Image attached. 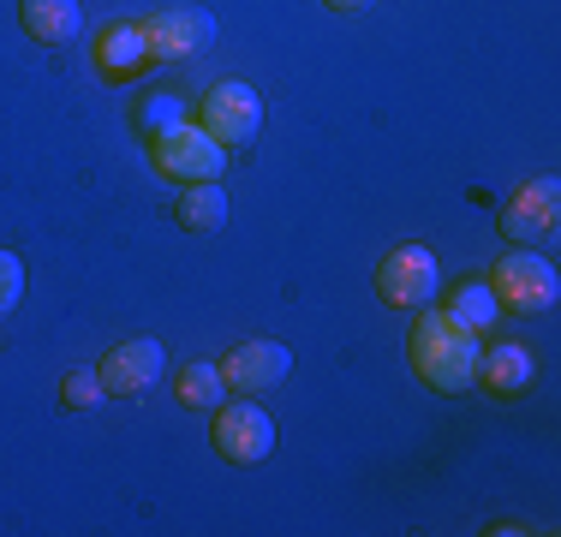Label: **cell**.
Masks as SVG:
<instances>
[{"label":"cell","instance_id":"cell-1","mask_svg":"<svg viewBox=\"0 0 561 537\" xmlns=\"http://www.w3.org/2000/svg\"><path fill=\"white\" fill-rule=\"evenodd\" d=\"M407 358L419 370V382H431L436 395L478 388V334L466 322H454L443 305H419V322L407 334Z\"/></svg>","mask_w":561,"mask_h":537},{"label":"cell","instance_id":"cell-2","mask_svg":"<svg viewBox=\"0 0 561 537\" xmlns=\"http://www.w3.org/2000/svg\"><path fill=\"white\" fill-rule=\"evenodd\" d=\"M490 293H496V305L502 311H519V317H538V311H550V305L561 299V281H556V263L550 258H538V251H507V258L490 268Z\"/></svg>","mask_w":561,"mask_h":537},{"label":"cell","instance_id":"cell-3","mask_svg":"<svg viewBox=\"0 0 561 537\" xmlns=\"http://www.w3.org/2000/svg\"><path fill=\"white\" fill-rule=\"evenodd\" d=\"M150 161L156 173L173 185H197V180H221L227 168V144H216L197 119H180L173 132H162V138H150Z\"/></svg>","mask_w":561,"mask_h":537},{"label":"cell","instance_id":"cell-4","mask_svg":"<svg viewBox=\"0 0 561 537\" xmlns=\"http://www.w3.org/2000/svg\"><path fill=\"white\" fill-rule=\"evenodd\" d=\"M436 293H443V268L424 245H394L382 251L377 263V299L394 305V311H419V305H436Z\"/></svg>","mask_w":561,"mask_h":537},{"label":"cell","instance_id":"cell-5","mask_svg":"<svg viewBox=\"0 0 561 537\" xmlns=\"http://www.w3.org/2000/svg\"><path fill=\"white\" fill-rule=\"evenodd\" d=\"M138 31H144L150 60H192V54L216 43V19L204 7H156L138 19Z\"/></svg>","mask_w":561,"mask_h":537},{"label":"cell","instance_id":"cell-6","mask_svg":"<svg viewBox=\"0 0 561 537\" xmlns=\"http://www.w3.org/2000/svg\"><path fill=\"white\" fill-rule=\"evenodd\" d=\"M197 126L209 132L216 144H251L263 126V96L251 84H239V78H227V84H216L204 102H197Z\"/></svg>","mask_w":561,"mask_h":537},{"label":"cell","instance_id":"cell-7","mask_svg":"<svg viewBox=\"0 0 561 537\" xmlns=\"http://www.w3.org/2000/svg\"><path fill=\"white\" fill-rule=\"evenodd\" d=\"M216 454L221 460H233V466H257V460H270V448H275V419L263 407H251V400H221L216 407Z\"/></svg>","mask_w":561,"mask_h":537},{"label":"cell","instance_id":"cell-8","mask_svg":"<svg viewBox=\"0 0 561 537\" xmlns=\"http://www.w3.org/2000/svg\"><path fill=\"white\" fill-rule=\"evenodd\" d=\"M162 341L156 334H131V341H119V346H108L102 353V365H96V376H102V395H119V400H131V395H144V388L162 376Z\"/></svg>","mask_w":561,"mask_h":537},{"label":"cell","instance_id":"cell-9","mask_svg":"<svg viewBox=\"0 0 561 537\" xmlns=\"http://www.w3.org/2000/svg\"><path fill=\"white\" fill-rule=\"evenodd\" d=\"M293 376V353L280 341H239L233 353L221 358V382L239 388V395H263V388H280Z\"/></svg>","mask_w":561,"mask_h":537},{"label":"cell","instance_id":"cell-10","mask_svg":"<svg viewBox=\"0 0 561 537\" xmlns=\"http://www.w3.org/2000/svg\"><path fill=\"white\" fill-rule=\"evenodd\" d=\"M556 215H561V185L543 173V180L519 185V192L502 204V239H550Z\"/></svg>","mask_w":561,"mask_h":537},{"label":"cell","instance_id":"cell-11","mask_svg":"<svg viewBox=\"0 0 561 537\" xmlns=\"http://www.w3.org/2000/svg\"><path fill=\"white\" fill-rule=\"evenodd\" d=\"M531 376H538V365H531V353L519 341H496L490 353H478V382L502 400H519L531 388Z\"/></svg>","mask_w":561,"mask_h":537},{"label":"cell","instance_id":"cell-12","mask_svg":"<svg viewBox=\"0 0 561 537\" xmlns=\"http://www.w3.org/2000/svg\"><path fill=\"white\" fill-rule=\"evenodd\" d=\"M144 60H150V48H144L138 19L102 24V36H96V66H102V78H131Z\"/></svg>","mask_w":561,"mask_h":537},{"label":"cell","instance_id":"cell-13","mask_svg":"<svg viewBox=\"0 0 561 537\" xmlns=\"http://www.w3.org/2000/svg\"><path fill=\"white\" fill-rule=\"evenodd\" d=\"M19 19H24V31H31L36 43H48V48L78 43V31H84L78 0H19Z\"/></svg>","mask_w":561,"mask_h":537},{"label":"cell","instance_id":"cell-14","mask_svg":"<svg viewBox=\"0 0 561 537\" xmlns=\"http://www.w3.org/2000/svg\"><path fill=\"white\" fill-rule=\"evenodd\" d=\"M173 221H180L185 233H221V227H227V192H221V180L180 185V197H173Z\"/></svg>","mask_w":561,"mask_h":537},{"label":"cell","instance_id":"cell-15","mask_svg":"<svg viewBox=\"0 0 561 537\" xmlns=\"http://www.w3.org/2000/svg\"><path fill=\"white\" fill-rule=\"evenodd\" d=\"M443 311L454 322H466L472 334H490V322L502 317V305H496V293H490V281L466 275V281H454V287L443 293Z\"/></svg>","mask_w":561,"mask_h":537},{"label":"cell","instance_id":"cell-16","mask_svg":"<svg viewBox=\"0 0 561 537\" xmlns=\"http://www.w3.org/2000/svg\"><path fill=\"white\" fill-rule=\"evenodd\" d=\"M173 395H180V407H192V412H216L227 400L221 365H185L180 382H173Z\"/></svg>","mask_w":561,"mask_h":537},{"label":"cell","instance_id":"cell-17","mask_svg":"<svg viewBox=\"0 0 561 537\" xmlns=\"http://www.w3.org/2000/svg\"><path fill=\"white\" fill-rule=\"evenodd\" d=\"M180 119H192V107H185L180 90H162V96H150L138 107V126H144V138H162V132H173Z\"/></svg>","mask_w":561,"mask_h":537},{"label":"cell","instance_id":"cell-18","mask_svg":"<svg viewBox=\"0 0 561 537\" xmlns=\"http://www.w3.org/2000/svg\"><path fill=\"white\" fill-rule=\"evenodd\" d=\"M60 400H66V407H96V400H102V376L96 370H66V382H60Z\"/></svg>","mask_w":561,"mask_h":537},{"label":"cell","instance_id":"cell-19","mask_svg":"<svg viewBox=\"0 0 561 537\" xmlns=\"http://www.w3.org/2000/svg\"><path fill=\"white\" fill-rule=\"evenodd\" d=\"M19 299H24V263L19 251H0V317L19 311Z\"/></svg>","mask_w":561,"mask_h":537},{"label":"cell","instance_id":"cell-20","mask_svg":"<svg viewBox=\"0 0 561 537\" xmlns=\"http://www.w3.org/2000/svg\"><path fill=\"white\" fill-rule=\"evenodd\" d=\"M323 7H329V12H365L370 0H323Z\"/></svg>","mask_w":561,"mask_h":537}]
</instances>
